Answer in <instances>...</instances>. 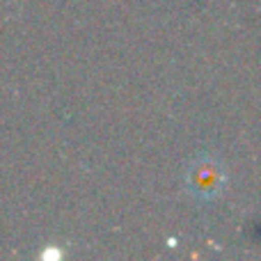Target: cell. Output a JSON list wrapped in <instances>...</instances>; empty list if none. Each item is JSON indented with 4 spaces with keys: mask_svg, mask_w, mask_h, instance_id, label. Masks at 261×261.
I'll list each match as a JSON object with an SVG mask.
<instances>
[{
    "mask_svg": "<svg viewBox=\"0 0 261 261\" xmlns=\"http://www.w3.org/2000/svg\"><path fill=\"white\" fill-rule=\"evenodd\" d=\"M225 184H227V172L222 161L216 153H199L193 158L190 167L186 170V186L188 193L195 199L202 202H213L225 193Z\"/></svg>",
    "mask_w": 261,
    "mask_h": 261,
    "instance_id": "6da1fadb",
    "label": "cell"
}]
</instances>
